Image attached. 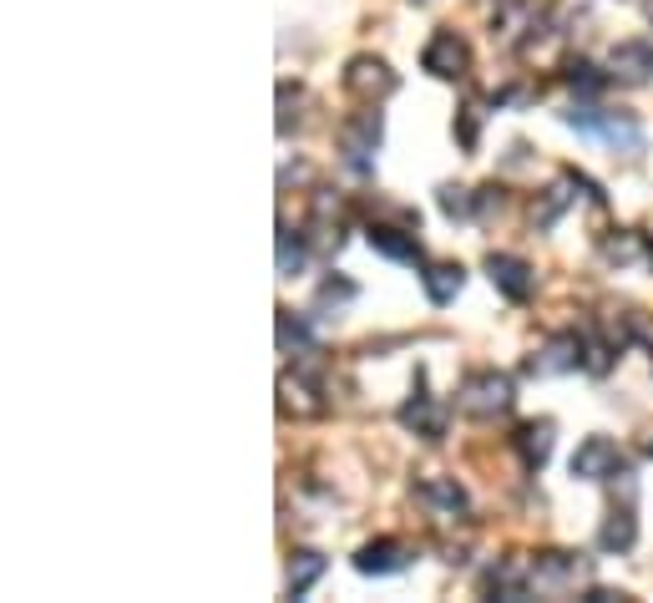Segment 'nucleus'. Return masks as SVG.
I'll return each instance as SVG.
<instances>
[{"mask_svg":"<svg viewBox=\"0 0 653 603\" xmlns=\"http://www.w3.org/2000/svg\"><path fill=\"white\" fill-rule=\"evenodd\" d=\"M568 127H578V133H593L603 137L608 147H623V153H643V127L633 117H623V112H598V107H572L568 112Z\"/></svg>","mask_w":653,"mask_h":603,"instance_id":"f257e3e1","label":"nucleus"},{"mask_svg":"<svg viewBox=\"0 0 653 603\" xmlns=\"http://www.w3.org/2000/svg\"><path fill=\"white\" fill-rule=\"evenodd\" d=\"M456 406H462L466 416H501V410L511 406V375H501V371H471L462 381V396H456Z\"/></svg>","mask_w":653,"mask_h":603,"instance_id":"f03ea898","label":"nucleus"},{"mask_svg":"<svg viewBox=\"0 0 653 603\" xmlns=\"http://www.w3.org/2000/svg\"><path fill=\"white\" fill-rule=\"evenodd\" d=\"M572 477H582V482H613V477H629V457L608 436H588L572 451Z\"/></svg>","mask_w":653,"mask_h":603,"instance_id":"7ed1b4c3","label":"nucleus"},{"mask_svg":"<svg viewBox=\"0 0 653 603\" xmlns=\"http://www.w3.org/2000/svg\"><path fill=\"white\" fill-rule=\"evenodd\" d=\"M381 133H385V122L375 107L355 112V117L340 127V153H345V163L355 173H370V163H375V147H381Z\"/></svg>","mask_w":653,"mask_h":603,"instance_id":"20e7f679","label":"nucleus"},{"mask_svg":"<svg viewBox=\"0 0 653 603\" xmlns=\"http://www.w3.org/2000/svg\"><path fill=\"white\" fill-rule=\"evenodd\" d=\"M421 66H426L431 76H440V82H462V76L471 72V46H466V37H456L452 25H440L436 37L426 41Z\"/></svg>","mask_w":653,"mask_h":603,"instance_id":"39448f33","label":"nucleus"},{"mask_svg":"<svg viewBox=\"0 0 653 603\" xmlns=\"http://www.w3.org/2000/svg\"><path fill=\"white\" fill-rule=\"evenodd\" d=\"M345 92L350 97H360L365 107H375V102H385L395 92V72L385 66L381 56H355L345 66Z\"/></svg>","mask_w":653,"mask_h":603,"instance_id":"423d86ee","label":"nucleus"},{"mask_svg":"<svg viewBox=\"0 0 653 603\" xmlns=\"http://www.w3.org/2000/svg\"><path fill=\"white\" fill-rule=\"evenodd\" d=\"M608 82L649 86L653 82V41H618V46L608 51Z\"/></svg>","mask_w":653,"mask_h":603,"instance_id":"0eeeda50","label":"nucleus"},{"mask_svg":"<svg viewBox=\"0 0 653 603\" xmlns=\"http://www.w3.org/2000/svg\"><path fill=\"white\" fill-rule=\"evenodd\" d=\"M487 274H491V284H497L507 300H532V290H537V274H532V264L527 259H517V253H487Z\"/></svg>","mask_w":653,"mask_h":603,"instance_id":"6e6552de","label":"nucleus"},{"mask_svg":"<svg viewBox=\"0 0 653 603\" xmlns=\"http://www.w3.org/2000/svg\"><path fill=\"white\" fill-rule=\"evenodd\" d=\"M411 563V548L401 543V538H375V543H365L355 553V573H365V579H385V573H401V568Z\"/></svg>","mask_w":653,"mask_h":603,"instance_id":"1a4fd4ad","label":"nucleus"},{"mask_svg":"<svg viewBox=\"0 0 653 603\" xmlns=\"http://www.w3.org/2000/svg\"><path fill=\"white\" fill-rule=\"evenodd\" d=\"M572 583H582V563L572 553H542L532 563V589L537 593H562V589H572Z\"/></svg>","mask_w":653,"mask_h":603,"instance_id":"9d476101","label":"nucleus"},{"mask_svg":"<svg viewBox=\"0 0 653 603\" xmlns=\"http://www.w3.org/2000/svg\"><path fill=\"white\" fill-rule=\"evenodd\" d=\"M582 351H588V340H582V335H572V330H568V335L547 340V345H542V355L532 361V371H537V375L578 371V365H588V355H582Z\"/></svg>","mask_w":653,"mask_h":603,"instance_id":"9b49d317","label":"nucleus"},{"mask_svg":"<svg viewBox=\"0 0 653 603\" xmlns=\"http://www.w3.org/2000/svg\"><path fill=\"white\" fill-rule=\"evenodd\" d=\"M365 239H370V249L385 253V259H395V264H421V259H426V253H421V243H416V233L391 229V223H370Z\"/></svg>","mask_w":653,"mask_h":603,"instance_id":"f8f14e48","label":"nucleus"},{"mask_svg":"<svg viewBox=\"0 0 653 603\" xmlns=\"http://www.w3.org/2000/svg\"><path fill=\"white\" fill-rule=\"evenodd\" d=\"M401 426H411L416 436H431V441H436V436L446 432V410H440L436 401L421 391L416 401H405V406H401Z\"/></svg>","mask_w":653,"mask_h":603,"instance_id":"ddd939ff","label":"nucleus"},{"mask_svg":"<svg viewBox=\"0 0 653 603\" xmlns=\"http://www.w3.org/2000/svg\"><path fill=\"white\" fill-rule=\"evenodd\" d=\"M421 284H426V300L431 304H452L456 294H462V284H466V269L462 264H426Z\"/></svg>","mask_w":653,"mask_h":603,"instance_id":"4468645a","label":"nucleus"},{"mask_svg":"<svg viewBox=\"0 0 653 603\" xmlns=\"http://www.w3.org/2000/svg\"><path fill=\"white\" fill-rule=\"evenodd\" d=\"M552 432H558L552 422H527L522 432H517V451H522V461L532 471L547 467V457H552Z\"/></svg>","mask_w":653,"mask_h":603,"instance_id":"2eb2a0df","label":"nucleus"},{"mask_svg":"<svg viewBox=\"0 0 653 603\" xmlns=\"http://www.w3.org/2000/svg\"><path fill=\"white\" fill-rule=\"evenodd\" d=\"M633 538H639L633 512H629V507H613V512H608V522H603V532H598V548H603V553H629Z\"/></svg>","mask_w":653,"mask_h":603,"instance_id":"dca6fc26","label":"nucleus"},{"mask_svg":"<svg viewBox=\"0 0 653 603\" xmlns=\"http://www.w3.org/2000/svg\"><path fill=\"white\" fill-rule=\"evenodd\" d=\"M279 406L284 410H294V416H320L324 410V401H314V386H309L304 375H284V381H279Z\"/></svg>","mask_w":653,"mask_h":603,"instance_id":"f3484780","label":"nucleus"},{"mask_svg":"<svg viewBox=\"0 0 653 603\" xmlns=\"http://www.w3.org/2000/svg\"><path fill=\"white\" fill-rule=\"evenodd\" d=\"M320 573H324V558L320 553H294V563H289V579H284L289 599H304V593L320 583Z\"/></svg>","mask_w":653,"mask_h":603,"instance_id":"a211bd4d","label":"nucleus"},{"mask_svg":"<svg viewBox=\"0 0 653 603\" xmlns=\"http://www.w3.org/2000/svg\"><path fill=\"white\" fill-rule=\"evenodd\" d=\"M421 502H436L440 512H466V492L456 482H421Z\"/></svg>","mask_w":653,"mask_h":603,"instance_id":"6ab92c4d","label":"nucleus"},{"mask_svg":"<svg viewBox=\"0 0 653 603\" xmlns=\"http://www.w3.org/2000/svg\"><path fill=\"white\" fill-rule=\"evenodd\" d=\"M314 345V335H309L304 320H294L289 310H279V351H309Z\"/></svg>","mask_w":653,"mask_h":603,"instance_id":"aec40b11","label":"nucleus"},{"mask_svg":"<svg viewBox=\"0 0 653 603\" xmlns=\"http://www.w3.org/2000/svg\"><path fill=\"white\" fill-rule=\"evenodd\" d=\"M299 264H304V243L289 223H279V274H299Z\"/></svg>","mask_w":653,"mask_h":603,"instance_id":"412c9836","label":"nucleus"},{"mask_svg":"<svg viewBox=\"0 0 653 603\" xmlns=\"http://www.w3.org/2000/svg\"><path fill=\"white\" fill-rule=\"evenodd\" d=\"M603 253L618 259V264H633V259H639V239H633V233H618V239L603 243Z\"/></svg>","mask_w":653,"mask_h":603,"instance_id":"4be33fe9","label":"nucleus"},{"mask_svg":"<svg viewBox=\"0 0 653 603\" xmlns=\"http://www.w3.org/2000/svg\"><path fill=\"white\" fill-rule=\"evenodd\" d=\"M440 214H446V218H466V214H471L466 188H440Z\"/></svg>","mask_w":653,"mask_h":603,"instance_id":"5701e85b","label":"nucleus"},{"mask_svg":"<svg viewBox=\"0 0 653 603\" xmlns=\"http://www.w3.org/2000/svg\"><path fill=\"white\" fill-rule=\"evenodd\" d=\"M562 208H568V188H547V204L542 208L532 204V218H537V223H552Z\"/></svg>","mask_w":653,"mask_h":603,"instance_id":"b1692460","label":"nucleus"},{"mask_svg":"<svg viewBox=\"0 0 653 603\" xmlns=\"http://www.w3.org/2000/svg\"><path fill=\"white\" fill-rule=\"evenodd\" d=\"M568 82L582 86V92H598V86H603V76H593V66H588V61H578V66L568 72Z\"/></svg>","mask_w":653,"mask_h":603,"instance_id":"393cba45","label":"nucleus"},{"mask_svg":"<svg viewBox=\"0 0 653 603\" xmlns=\"http://www.w3.org/2000/svg\"><path fill=\"white\" fill-rule=\"evenodd\" d=\"M643 15H649V21H653V0H643Z\"/></svg>","mask_w":653,"mask_h":603,"instance_id":"a878e982","label":"nucleus"}]
</instances>
